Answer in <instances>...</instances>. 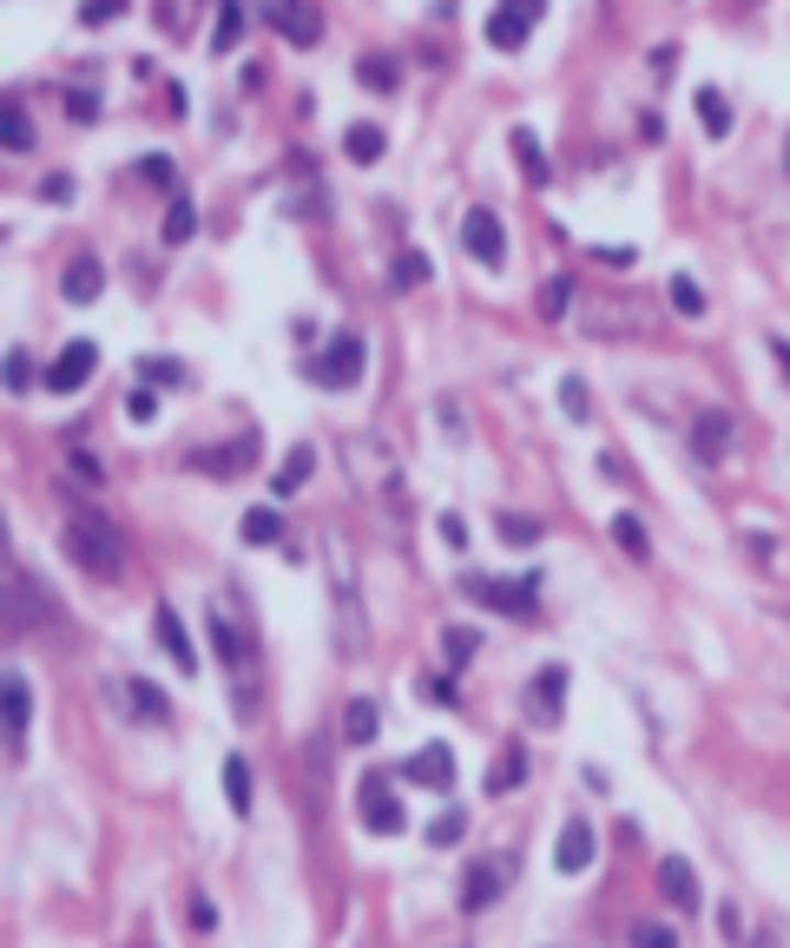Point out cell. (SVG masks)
<instances>
[{
  "label": "cell",
  "instance_id": "6da1fadb",
  "mask_svg": "<svg viewBox=\"0 0 790 948\" xmlns=\"http://www.w3.org/2000/svg\"><path fill=\"white\" fill-rule=\"evenodd\" d=\"M66 554H73V567L92 573V580H119V573H125V540H119V527H112L105 514H92V508H73V514H66Z\"/></svg>",
  "mask_w": 790,
  "mask_h": 948
},
{
  "label": "cell",
  "instance_id": "7a4b0ae2",
  "mask_svg": "<svg viewBox=\"0 0 790 948\" xmlns=\"http://www.w3.org/2000/svg\"><path fill=\"white\" fill-rule=\"evenodd\" d=\"M323 554H330V593H336V646H343V659H363L369 620H363V600H356V554H349L343 534H330Z\"/></svg>",
  "mask_w": 790,
  "mask_h": 948
},
{
  "label": "cell",
  "instance_id": "3957f363",
  "mask_svg": "<svg viewBox=\"0 0 790 948\" xmlns=\"http://www.w3.org/2000/svg\"><path fill=\"white\" fill-rule=\"evenodd\" d=\"M461 593H468V600H481V606H494V613H508V620H534V613H541V587H534V573H468V580H461Z\"/></svg>",
  "mask_w": 790,
  "mask_h": 948
},
{
  "label": "cell",
  "instance_id": "277c9868",
  "mask_svg": "<svg viewBox=\"0 0 790 948\" xmlns=\"http://www.w3.org/2000/svg\"><path fill=\"white\" fill-rule=\"evenodd\" d=\"M343 468H349V481L356 488H369V494H382V501H396V455H389V442L382 435H343Z\"/></svg>",
  "mask_w": 790,
  "mask_h": 948
},
{
  "label": "cell",
  "instance_id": "5b68a950",
  "mask_svg": "<svg viewBox=\"0 0 790 948\" xmlns=\"http://www.w3.org/2000/svg\"><path fill=\"white\" fill-rule=\"evenodd\" d=\"M363 363H369L363 336H349V330H343V336H330V343L316 349V363H310L303 376H310L316 389H356V382H363Z\"/></svg>",
  "mask_w": 790,
  "mask_h": 948
},
{
  "label": "cell",
  "instance_id": "8992f818",
  "mask_svg": "<svg viewBox=\"0 0 790 948\" xmlns=\"http://www.w3.org/2000/svg\"><path fill=\"white\" fill-rule=\"evenodd\" d=\"M461 244H468V257H475V264H488V270H501V264H508V231H501V218H494L488 204H475V211L461 218Z\"/></svg>",
  "mask_w": 790,
  "mask_h": 948
},
{
  "label": "cell",
  "instance_id": "52a82bcc",
  "mask_svg": "<svg viewBox=\"0 0 790 948\" xmlns=\"http://www.w3.org/2000/svg\"><path fill=\"white\" fill-rule=\"evenodd\" d=\"M257 13H264L290 46H316V40H323V13H316L310 0H257Z\"/></svg>",
  "mask_w": 790,
  "mask_h": 948
},
{
  "label": "cell",
  "instance_id": "ba28073f",
  "mask_svg": "<svg viewBox=\"0 0 790 948\" xmlns=\"http://www.w3.org/2000/svg\"><path fill=\"white\" fill-rule=\"evenodd\" d=\"M356 817H363V830H376V837H402L409 830V811H402V798L389 791V784H363V798H356Z\"/></svg>",
  "mask_w": 790,
  "mask_h": 948
},
{
  "label": "cell",
  "instance_id": "9c48e42d",
  "mask_svg": "<svg viewBox=\"0 0 790 948\" xmlns=\"http://www.w3.org/2000/svg\"><path fill=\"white\" fill-rule=\"evenodd\" d=\"M211 646L224 653V666L251 672V626L237 620V606H231V600H218V606H211Z\"/></svg>",
  "mask_w": 790,
  "mask_h": 948
},
{
  "label": "cell",
  "instance_id": "30bf717a",
  "mask_svg": "<svg viewBox=\"0 0 790 948\" xmlns=\"http://www.w3.org/2000/svg\"><path fill=\"white\" fill-rule=\"evenodd\" d=\"M92 363H99V349L79 336V343H66L59 356H53V369H46V389L53 395H79L86 389V376H92Z\"/></svg>",
  "mask_w": 790,
  "mask_h": 948
},
{
  "label": "cell",
  "instance_id": "8fae6325",
  "mask_svg": "<svg viewBox=\"0 0 790 948\" xmlns=\"http://www.w3.org/2000/svg\"><path fill=\"white\" fill-rule=\"evenodd\" d=\"M732 435H738V422H732L725 409H705V415L692 422V455H699L705 468H719V461L732 455Z\"/></svg>",
  "mask_w": 790,
  "mask_h": 948
},
{
  "label": "cell",
  "instance_id": "7c38bea8",
  "mask_svg": "<svg viewBox=\"0 0 790 948\" xmlns=\"http://www.w3.org/2000/svg\"><path fill=\"white\" fill-rule=\"evenodd\" d=\"M560 705H567V666H541L534 685H527V718L534 725H560Z\"/></svg>",
  "mask_w": 790,
  "mask_h": 948
},
{
  "label": "cell",
  "instance_id": "4fadbf2b",
  "mask_svg": "<svg viewBox=\"0 0 790 948\" xmlns=\"http://www.w3.org/2000/svg\"><path fill=\"white\" fill-rule=\"evenodd\" d=\"M112 699H119L132 718H145V725H171V699H165L152 679H112Z\"/></svg>",
  "mask_w": 790,
  "mask_h": 948
},
{
  "label": "cell",
  "instance_id": "5bb4252c",
  "mask_svg": "<svg viewBox=\"0 0 790 948\" xmlns=\"http://www.w3.org/2000/svg\"><path fill=\"white\" fill-rule=\"evenodd\" d=\"M40 620H53V606H40V600H33V573H13V580H7V633H13V639H26Z\"/></svg>",
  "mask_w": 790,
  "mask_h": 948
},
{
  "label": "cell",
  "instance_id": "9a60e30c",
  "mask_svg": "<svg viewBox=\"0 0 790 948\" xmlns=\"http://www.w3.org/2000/svg\"><path fill=\"white\" fill-rule=\"evenodd\" d=\"M152 639L165 646V659H171V666H178L185 679L198 672V646H191V633H185V620H178L171 606H158V613H152Z\"/></svg>",
  "mask_w": 790,
  "mask_h": 948
},
{
  "label": "cell",
  "instance_id": "2e32d148",
  "mask_svg": "<svg viewBox=\"0 0 790 948\" xmlns=\"http://www.w3.org/2000/svg\"><path fill=\"white\" fill-rule=\"evenodd\" d=\"M593 857H600V837H593V824H567L560 830V844H554V870L560 877H580V870H593Z\"/></svg>",
  "mask_w": 790,
  "mask_h": 948
},
{
  "label": "cell",
  "instance_id": "e0dca14e",
  "mask_svg": "<svg viewBox=\"0 0 790 948\" xmlns=\"http://www.w3.org/2000/svg\"><path fill=\"white\" fill-rule=\"evenodd\" d=\"M251 461H257V442H251V435H244V442H224V448H198V455H191V468H198V475H211V481H231V475H244Z\"/></svg>",
  "mask_w": 790,
  "mask_h": 948
},
{
  "label": "cell",
  "instance_id": "ac0fdd59",
  "mask_svg": "<svg viewBox=\"0 0 790 948\" xmlns=\"http://www.w3.org/2000/svg\"><path fill=\"white\" fill-rule=\"evenodd\" d=\"M409 784H429V791H455V751L448 745H422L409 765H402Z\"/></svg>",
  "mask_w": 790,
  "mask_h": 948
},
{
  "label": "cell",
  "instance_id": "d6986e66",
  "mask_svg": "<svg viewBox=\"0 0 790 948\" xmlns=\"http://www.w3.org/2000/svg\"><path fill=\"white\" fill-rule=\"evenodd\" d=\"M0 699H7V745H13V758L26 751V725H33V692H26V679L13 672L7 685H0Z\"/></svg>",
  "mask_w": 790,
  "mask_h": 948
},
{
  "label": "cell",
  "instance_id": "ffe728a7",
  "mask_svg": "<svg viewBox=\"0 0 790 948\" xmlns=\"http://www.w3.org/2000/svg\"><path fill=\"white\" fill-rule=\"evenodd\" d=\"M501 883H508V870H501L494 857H481V863L461 877V910H468V916H475V910H488V903L501 896Z\"/></svg>",
  "mask_w": 790,
  "mask_h": 948
},
{
  "label": "cell",
  "instance_id": "44dd1931",
  "mask_svg": "<svg viewBox=\"0 0 790 948\" xmlns=\"http://www.w3.org/2000/svg\"><path fill=\"white\" fill-rule=\"evenodd\" d=\"M659 896H666L672 910H699V870H692L686 857H666V863H659Z\"/></svg>",
  "mask_w": 790,
  "mask_h": 948
},
{
  "label": "cell",
  "instance_id": "7402d4cb",
  "mask_svg": "<svg viewBox=\"0 0 790 948\" xmlns=\"http://www.w3.org/2000/svg\"><path fill=\"white\" fill-rule=\"evenodd\" d=\"M99 290H105V264L73 257V264H66V277H59V297H66V303H92Z\"/></svg>",
  "mask_w": 790,
  "mask_h": 948
},
{
  "label": "cell",
  "instance_id": "603a6c76",
  "mask_svg": "<svg viewBox=\"0 0 790 948\" xmlns=\"http://www.w3.org/2000/svg\"><path fill=\"white\" fill-rule=\"evenodd\" d=\"M508 145H514V165H521V178H527V185H547V178H554V165H547V152H541V138H534L527 125H514V132H508Z\"/></svg>",
  "mask_w": 790,
  "mask_h": 948
},
{
  "label": "cell",
  "instance_id": "cb8c5ba5",
  "mask_svg": "<svg viewBox=\"0 0 790 948\" xmlns=\"http://www.w3.org/2000/svg\"><path fill=\"white\" fill-rule=\"evenodd\" d=\"M527 33H534V20H527V13H514V7H501V13H488V46H501V53H514V46H527Z\"/></svg>",
  "mask_w": 790,
  "mask_h": 948
},
{
  "label": "cell",
  "instance_id": "d4e9b609",
  "mask_svg": "<svg viewBox=\"0 0 790 948\" xmlns=\"http://www.w3.org/2000/svg\"><path fill=\"white\" fill-rule=\"evenodd\" d=\"M692 105H699L705 138H732V105H725V92H719V86H699V92H692Z\"/></svg>",
  "mask_w": 790,
  "mask_h": 948
},
{
  "label": "cell",
  "instance_id": "484cf974",
  "mask_svg": "<svg viewBox=\"0 0 790 948\" xmlns=\"http://www.w3.org/2000/svg\"><path fill=\"white\" fill-rule=\"evenodd\" d=\"M376 732H382V712L369 699H349L343 705V745H376Z\"/></svg>",
  "mask_w": 790,
  "mask_h": 948
},
{
  "label": "cell",
  "instance_id": "4316f807",
  "mask_svg": "<svg viewBox=\"0 0 790 948\" xmlns=\"http://www.w3.org/2000/svg\"><path fill=\"white\" fill-rule=\"evenodd\" d=\"M356 86H369V92H396V86H402V66H396L389 53H363V59H356Z\"/></svg>",
  "mask_w": 790,
  "mask_h": 948
},
{
  "label": "cell",
  "instance_id": "83f0119b",
  "mask_svg": "<svg viewBox=\"0 0 790 948\" xmlns=\"http://www.w3.org/2000/svg\"><path fill=\"white\" fill-rule=\"evenodd\" d=\"M343 152H349V158H356V165H376V158H382V152H389V132H382V125H369V119H363V125H349V132H343Z\"/></svg>",
  "mask_w": 790,
  "mask_h": 948
},
{
  "label": "cell",
  "instance_id": "f1b7e54d",
  "mask_svg": "<svg viewBox=\"0 0 790 948\" xmlns=\"http://www.w3.org/2000/svg\"><path fill=\"white\" fill-rule=\"evenodd\" d=\"M310 468H316V448H310V442H297V448L283 455V468L270 475V488H277V494H297V488L310 481Z\"/></svg>",
  "mask_w": 790,
  "mask_h": 948
},
{
  "label": "cell",
  "instance_id": "f546056e",
  "mask_svg": "<svg viewBox=\"0 0 790 948\" xmlns=\"http://www.w3.org/2000/svg\"><path fill=\"white\" fill-rule=\"evenodd\" d=\"M224 804H231L237 817H251V804H257V798H251V765H244V758H224Z\"/></svg>",
  "mask_w": 790,
  "mask_h": 948
},
{
  "label": "cell",
  "instance_id": "4dcf8cb0",
  "mask_svg": "<svg viewBox=\"0 0 790 948\" xmlns=\"http://www.w3.org/2000/svg\"><path fill=\"white\" fill-rule=\"evenodd\" d=\"M0 145H7V152H26V145H33V125H26V105H20V99L0 105Z\"/></svg>",
  "mask_w": 790,
  "mask_h": 948
},
{
  "label": "cell",
  "instance_id": "1f68e13d",
  "mask_svg": "<svg viewBox=\"0 0 790 948\" xmlns=\"http://www.w3.org/2000/svg\"><path fill=\"white\" fill-rule=\"evenodd\" d=\"M244 33V0H218V33H211V53H231Z\"/></svg>",
  "mask_w": 790,
  "mask_h": 948
},
{
  "label": "cell",
  "instance_id": "d6a6232c",
  "mask_svg": "<svg viewBox=\"0 0 790 948\" xmlns=\"http://www.w3.org/2000/svg\"><path fill=\"white\" fill-rule=\"evenodd\" d=\"M237 534H244V547H270V540L283 534V521H277V508H251Z\"/></svg>",
  "mask_w": 790,
  "mask_h": 948
},
{
  "label": "cell",
  "instance_id": "836d02e7",
  "mask_svg": "<svg viewBox=\"0 0 790 948\" xmlns=\"http://www.w3.org/2000/svg\"><path fill=\"white\" fill-rule=\"evenodd\" d=\"M613 540H620V554H633V560H646V554H653V540H646V521H639V514H613Z\"/></svg>",
  "mask_w": 790,
  "mask_h": 948
},
{
  "label": "cell",
  "instance_id": "e575fe53",
  "mask_svg": "<svg viewBox=\"0 0 790 948\" xmlns=\"http://www.w3.org/2000/svg\"><path fill=\"white\" fill-rule=\"evenodd\" d=\"M521 778H527V751L514 745V751H508V758L488 771V791H494V798H508V791H521Z\"/></svg>",
  "mask_w": 790,
  "mask_h": 948
},
{
  "label": "cell",
  "instance_id": "d590c367",
  "mask_svg": "<svg viewBox=\"0 0 790 948\" xmlns=\"http://www.w3.org/2000/svg\"><path fill=\"white\" fill-rule=\"evenodd\" d=\"M191 231H198V204H191V198H171V211H165V244H191Z\"/></svg>",
  "mask_w": 790,
  "mask_h": 948
},
{
  "label": "cell",
  "instance_id": "8d00e7d4",
  "mask_svg": "<svg viewBox=\"0 0 790 948\" xmlns=\"http://www.w3.org/2000/svg\"><path fill=\"white\" fill-rule=\"evenodd\" d=\"M666 297H672V310H679V316H705V290H699V283H692L686 270H679V277L666 283Z\"/></svg>",
  "mask_w": 790,
  "mask_h": 948
},
{
  "label": "cell",
  "instance_id": "74e56055",
  "mask_svg": "<svg viewBox=\"0 0 790 948\" xmlns=\"http://www.w3.org/2000/svg\"><path fill=\"white\" fill-rule=\"evenodd\" d=\"M429 277H435V264H429L422 250H402V257H396V290H415V283H429Z\"/></svg>",
  "mask_w": 790,
  "mask_h": 948
},
{
  "label": "cell",
  "instance_id": "f35d334b",
  "mask_svg": "<svg viewBox=\"0 0 790 948\" xmlns=\"http://www.w3.org/2000/svg\"><path fill=\"white\" fill-rule=\"evenodd\" d=\"M541 534H547V527H541L534 514H501V540H508V547H534Z\"/></svg>",
  "mask_w": 790,
  "mask_h": 948
},
{
  "label": "cell",
  "instance_id": "ab89813d",
  "mask_svg": "<svg viewBox=\"0 0 790 948\" xmlns=\"http://www.w3.org/2000/svg\"><path fill=\"white\" fill-rule=\"evenodd\" d=\"M475 646H481V639H475L468 626H442V653H448V666H468V659H475Z\"/></svg>",
  "mask_w": 790,
  "mask_h": 948
},
{
  "label": "cell",
  "instance_id": "60d3db41",
  "mask_svg": "<svg viewBox=\"0 0 790 948\" xmlns=\"http://www.w3.org/2000/svg\"><path fill=\"white\" fill-rule=\"evenodd\" d=\"M138 376H145V382L178 389V382H185V363H178V356H152V363H138Z\"/></svg>",
  "mask_w": 790,
  "mask_h": 948
},
{
  "label": "cell",
  "instance_id": "b9f144b4",
  "mask_svg": "<svg viewBox=\"0 0 790 948\" xmlns=\"http://www.w3.org/2000/svg\"><path fill=\"white\" fill-rule=\"evenodd\" d=\"M461 830H468V817H461V811H442V817L429 824V844L448 850V844H461Z\"/></svg>",
  "mask_w": 790,
  "mask_h": 948
},
{
  "label": "cell",
  "instance_id": "7bdbcfd3",
  "mask_svg": "<svg viewBox=\"0 0 790 948\" xmlns=\"http://www.w3.org/2000/svg\"><path fill=\"white\" fill-rule=\"evenodd\" d=\"M560 409H567V415H580V422L593 415V395H587V382H580V376H567V382H560Z\"/></svg>",
  "mask_w": 790,
  "mask_h": 948
},
{
  "label": "cell",
  "instance_id": "ee69618b",
  "mask_svg": "<svg viewBox=\"0 0 790 948\" xmlns=\"http://www.w3.org/2000/svg\"><path fill=\"white\" fill-rule=\"evenodd\" d=\"M7 389H13V395L33 389V356H26V349H7Z\"/></svg>",
  "mask_w": 790,
  "mask_h": 948
},
{
  "label": "cell",
  "instance_id": "f6af8a7d",
  "mask_svg": "<svg viewBox=\"0 0 790 948\" xmlns=\"http://www.w3.org/2000/svg\"><path fill=\"white\" fill-rule=\"evenodd\" d=\"M73 481H79V488H105V468H99L86 448H73Z\"/></svg>",
  "mask_w": 790,
  "mask_h": 948
},
{
  "label": "cell",
  "instance_id": "bcb514c9",
  "mask_svg": "<svg viewBox=\"0 0 790 948\" xmlns=\"http://www.w3.org/2000/svg\"><path fill=\"white\" fill-rule=\"evenodd\" d=\"M567 303H574V297H567V283L554 277V283L541 290V310H547V323H560V316H567Z\"/></svg>",
  "mask_w": 790,
  "mask_h": 948
},
{
  "label": "cell",
  "instance_id": "7dc6e473",
  "mask_svg": "<svg viewBox=\"0 0 790 948\" xmlns=\"http://www.w3.org/2000/svg\"><path fill=\"white\" fill-rule=\"evenodd\" d=\"M119 13H125V0H86V7H79L86 26H105V20H119Z\"/></svg>",
  "mask_w": 790,
  "mask_h": 948
},
{
  "label": "cell",
  "instance_id": "c3c4849f",
  "mask_svg": "<svg viewBox=\"0 0 790 948\" xmlns=\"http://www.w3.org/2000/svg\"><path fill=\"white\" fill-rule=\"evenodd\" d=\"M633 948H679V936L659 929V923H639V929H633Z\"/></svg>",
  "mask_w": 790,
  "mask_h": 948
},
{
  "label": "cell",
  "instance_id": "681fc988",
  "mask_svg": "<svg viewBox=\"0 0 790 948\" xmlns=\"http://www.w3.org/2000/svg\"><path fill=\"white\" fill-rule=\"evenodd\" d=\"M415 692H422V699H429V705H442V712H448V705H455V679H422V685H415Z\"/></svg>",
  "mask_w": 790,
  "mask_h": 948
},
{
  "label": "cell",
  "instance_id": "f907efd6",
  "mask_svg": "<svg viewBox=\"0 0 790 948\" xmlns=\"http://www.w3.org/2000/svg\"><path fill=\"white\" fill-rule=\"evenodd\" d=\"M138 178H152V185H171V158H165V152H152V158L138 165Z\"/></svg>",
  "mask_w": 790,
  "mask_h": 948
},
{
  "label": "cell",
  "instance_id": "816d5d0a",
  "mask_svg": "<svg viewBox=\"0 0 790 948\" xmlns=\"http://www.w3.org/2000/svg\"><path fill=\"white\" fill-rule=\"evenodd\" d=\"M435 527H442V540H448V547H468V521H461V514H442Z\"/></svg>",
  "mask_w": 790,
  "mask_h": 948
},
{
  "label": "cell",
  "instance_id": "f5cc1de1",
  "mask_svg": "<svg viewBox=\"0 0 790 948\" xmlns=\"http://www.w3.org/2000/svg\"><path fill=\"white\" fill-rule=\"evenodd\" d=\"M191 929H198V936H211V929H218V910H211L204 896H191Z\"/></svg>",
  "mask_w": 790,
  "mask_h": 948
},
{
  "label": "cell",
  "instance_id": "db71d44e",
  "mask_svg": "<svg viewBox=\"0 0 790 948\" xmlns=\"http://www.w3.org/2000/svg\"><path fill=\"white\" fill-rule=\"evenodd\" d=\"M593 257H600V264H613V270H633V264H639V250H613V244H600Z\"/></svg>",
  "mask_w": 790,
  "mask_h": 948
},
{
  "label": "cell",
  "instance_id": "11a10c76",
  "mask_svg": "<svg viewBox=\"0 0 790 948\" xmlns=\"http://www.w3.org/2000/svg\"><path fill=\"white\" fill-rule=\"evenodd\" d=\"M125 415H132V422H152V415H158V402H152V389H138V395L125 402Z\"/></svg>",
  "mask_w": 790,
  "mask_h": 948
},
{
  "label": "cell",
  "instance_id": "9f6ffc18",
  "mask_svg": "<svg viewBox=\"0 0 790 948\" xmlns=\"http://www.w3.org/2000/svg\"><path fill=\"white\" fill-rule=\"evenodd\" d=\"M66 105H73V119H79V125H92V119H99V105H92V92H73Z\"/></svg>",
  "mask_w": 790,
  "mask_h": 948
},
{
  "label": "cell",
  "instance_id": "6f0895ef",
  "mask_svg": "<svg viewBox=\"0 0 790 948\" xmlns=\"http://www.w3.org/2000/svg\"><path fill=\"white\" fill-rule=\"evenodd\" d=\"M719 929H725V936H732V943H738V936H745V916H738V903H725V910H719Z\"/></svg>",
  "mask_w": 790,
  "mask_h": 948
},
{
  "label": "cell",
  "instance_id": "680465c9",
  "mask_svg": "<svg viewBox=\"0 0 790 948\" xmlns=\"http://www.w3.org/2000/svg\"><path fill=\"white\" fill-rule=\"evenodd\" d=\"M771 356H778V376H785V389H790V343L785 336H771Z\"/></svg>",
  "mask_w": 790,
  "mask_h": 948
},
{
  "label": "cell",
  "instance_id": "91938a15",
  "mask_svg": "<svg viewBox=\"0 0 790 948\" xmlns=\"http://www.w3.org/2000/svg\"><path fill=\"white\" fill-rule=\"evenodd\" d=\"M508 7H514V13H527V20H541V13H547V0H508Z\"/></svg>",
  "mask_w": 790,
  "mask_h": 948
}]
</instances>
